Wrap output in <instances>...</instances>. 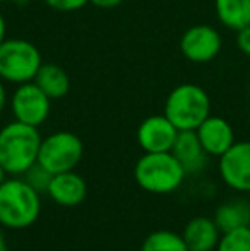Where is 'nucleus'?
Here are the masks:
<instances>
[{
	"label": "nucleus",
	"instance_id": "1",
	"mask_svg": "<svg viewBox=\"0 0 250 251\" xmlns=\"http://www.w3.org/2000/svg\"><path fill=\"white\" fill-rule=\"evenodd\" d=\"M41 193L23 176H7L0 185V226L10 231H23L41 215Z\"/></svg>",
	"mask_w": 250,
	"mask_h": 251
},
{
	"label": "nucleus",
	"instance_id": "14",
	"mask_svg": "<svg viewBox=\"0 0 250 251\" xmlns=\"http://www.w3.org/2000/svg\"><path fill=\"white\" fill-rule=\"evenodd\" d=\"M184 241L189 251H214L221 238V231L211 217H194L184 227Z\"/></svg>",
	"mask_w": 250,
	"mask_h": 251
},
{
	"label": "nucleus",
	"instance_id": "17",
	"mask_svg": "<svg viewBox=\"0 0 250 251\" xmlns=\"http://www.w3.org/2000/svg\"><path fill=\"white\" fill-rule=\"evenodd\" d=\"M214 222L221 232L250 226V203L245 200L224 201L214 212Z\"/></svg>",
	"mask_w": 250,
	"mask_h": 251
},
{
	"label": "nucleus",
	"instance_id": "24",
	"mask_svg": "<svg viewBox=\"0 0 250 251\" xmlns=\"http://www.w3.org/2000/svg\"><path fill=\"white\" fill-rule=\"evenodd\" d=\"M7 104H9V94H7L5 82L0 79V116H2L3 111H5Z\"/></svg>",
	"mask_w": 250,
	"mask_h": 251
},
{
	"label": "nucleus",
	"instance_id": "25",
	"mask_svg": "<svg viewBox=\"0 0 250 251\" xmlns=\"http://www.w3.org/2000/svg\"><path fill=\"white\" fill-rule=\"evenodd\" d=\"M7 38V21L3 17L2 10H0V43Z\"/></svg>",
	"mask_w": 250,
	"mask_h": 251
},
{
	"label": "nucleus",
	"instance_id": "26",
	"mask_svg": "<svg viewBox=\"0 0 250 251\" xmlns=\"http://www.w3.org/2000/svg\"><path fill=\"white\" fill-rule=\"evenodd\" d=\"M0 251H9V245H7L5 236L0 232Z\"/></svg>",
	"mask_w": 250,
	"mask_h": 251
},
{
	"label": "nucleus",
	"instance_id": "27",
	"mask_svg": "<svg viewBox=\"0 0 250 251\" xmlns=\"http://www.w3.org/2000/svg\"><path fill=\"white\" fill-rule=\"evenodd\" d=\"M7 176H9V175H7V173H5V169H3V168H2V164H0V185H2V183L5 181V179H7Z\"/></svg>",
	"mask_w": 250,
	"mask_h": 251
},
{
	"label": "nucleus",
	"instance_id": "8",
	"mask_svg": "<svg viewBox=\"0 0 250 251\" xmlns=\"http://www.w3.org/2000/svg\"><path fill=\"white\" fill-rule=\"evenodd\" d=\"M223 48V40L216 27L209 24L190 26L180 38V51L189 62L207 63L213 62Z\"/></svg>",
	"mask_w": 250,
	"mask_h": 251
},
{
	"label": "nucleus",
	"instance_id": "15",
	"mask_svg": "<svg viewBox=\"0 0 250 251\" xmlns=\"http://www.w3.org/2000/svg\"><path fill=\"white\" fill-rule=\"evenodd\" d=\"M34 82L52 101L62 100L70 91L69 74L57 63H43L34 77Z\"/></svg>",
	"mask_w": 250,
	"mask_h": 251
},
{
	"label": "nucleus",
	"instance_id": "20",
	"mask_svg": "<svg viewBox=\"0 0 250 251\" xmlns=\"http://www.w3.org/2000/svg\"><path fill=\"white\" fill-rule=\"evenodd\" d=\"M23 178L26 179L38 193L43 195V193L48 192V186H50V181H52V178H54V175H52L47 168H43L40 162H36V164H33L24 173Z\"/></svg>",
	"mask_w": 250,
	"mask_h": 251
},
{
	"label": "nucleus",
	"instance_id": "10",
	"mask_svg": "<svg viewBox=\"0 0 250 251\" xmlns=\"http://www.w3.org/2000/svg\"><path fill=\"white\" fill-rule=\"evenodd\" d=\"M178 137V128L165 115H151L137 126L136 139L144 152H170Z\"/></svg>",
	"mask_w": 250,
	"mask_h": 251
},
{
	"label": "nucleus",
	"instance_id": "28",
	"mask_svg": "<svg viewBox=\"0 0 250 251\" xmlns=\"http://www.w3.org/2000/svg\"><path fill=\"white\" fill-rule=\"evenodd\" d=\"M9 2H12V0H0V5H2V3H9Z\"/></svg>",
	"mask_w": 250,
	"mask_h": 251
},
{
	"label": "nucleus",
	"instance_id": "12",
	"mask_svg": "<svg viewBox=\"0 0 250 251\" xmlns=\"http://www.w3.org/2000/svg\"><path fill=\"white\" fill-rule=\"evenodd\" d=\"M47 195L60 207L72 208L81 205L86 200L87 195V183L79 173L74 171H65L54 175L48 186Z\"/></svg>",
	"mask_w": 250,
	"mask_h": 251
},
{
	"label": "nucleus",
	"instance_id": "22",
	"mask_svg": "<svg viewBox=\"0 0 250 251\" xmlns=\"http://www.w3.org/2000/svg\"><path fill=\"white\" fill-rule=\"evenodd\" d=\"M237 48L244 53L245 56H250V26L237 31Z\"/></svg>",
	"mask_w": 250,
	"mask_h": 251
},
{
	"label": "nucleus",
	"instance_id": "6",
	"mask_svg": "<svg viewBox=\"0 0 250 251\" xmlns=\"http://www.w3.org/2000/svg\"><path fill=\"white\" fill-rule=\"evenodd\" d=\"M84 144L79 135L67 130H57L43 137L38 154V162L52 175L74 171L83 161Z\"/></svg>",
	"mask_w": 250,
	"mask_h": 251
},
{
	"label": "nucleus",
	"instance_id": "19",
	"mask_svg": "<svg viewBox=\"0 0 250 251\" xmlns=\"http://www.w3.org/2000/svg\"><path fill=\"white\" fill-rule=\"evenodd\" d=\"M214 251H250V226L221 232Z\"/></svg>",
	"mask_w": 250,
	"mask_h": 251
},
{
	"label": "nucleus",
	"instance_id": "21",
	"mask_svg": "<svg viewBox=\"0 0 250 251\" xmlns=\"http://www.w3.org/2000/svg\"><path fill=\"white\" fill-rule=\"evenodd\" d=\"M50 9L58 10V12H76L86 7L89 0H43Z\"/></svg>",
	"mask_w": 250,
	"mask_h": 251
},
{
	"label": "nucleus",
	"instance_id": "16",
	"mask_svg": "<svg viewBox=\"0 0 250 251\" xmlns=\"http://www.w3.org/2000/svg\"><path fill=\"white\" fill-rule=\"evenodd\" d=\"M218 21L231 31L250 26V0H214Z\"/></svg>",
	"mask_w": 250,
	"mask_h": 251
},
{
	"label": "nucleus",
	"instance_id": "23",
	"mask_svg": "<svg viewBox=\"0 0 250 251\" xmlns=\"http://www.w3.org/2000/svg\"><path fill=\"white\" fill-rule=\"evenodd\" d=\"M124 0H89V3H93L98 9H113L118 7Z\"/></svg>",
	"mask_w": 250,
	"mask_h": 251
},
{
	"label": "nucleus",
	"instance_id": "13",
	"mask_svg": "<svg viewBox=\"0 0 250 251\" xmlns=\"http://www.w3.org/2000/svg\"><path fill=\"white\" fill-rule=\"evenodd\" d=\"M175 157L180 161L184 166L187 176H197L207 168L211 155L204 151L202 144H200L199 137H197L195 130H185V132H178V137L173 144Z\"/></svg>",
	"mask_w": 250,
	"mask_h": 251
},
{
	"label": "nucleus",
	"instance_id": "11",
	"mask_svg": "<svg viewBox=\"0 0 250 251\" xmlns=\"http://www.w3.org/2000/svg\"><path fill=\"white\" fill-rule=\"evenodd\" d=\"M204 151L211 157H221L235 144V132L230 122L221 116L209 115L195 130Z\"/></svg>",
	"mask_w": 250,
	"mask_h": 251
},
{
	"label": "nucleus",
	"instance_id": "4",
	"mask_svg": "<svg viewBox=\"0 0 250 251\" xmlns=\"http://www.w3.org/2000/svg\"><path fill=\"white\" fill-rule=\"evenodd\" d=\"M163 115L177 126L178 132L197 130L211 115V98L204 87L197 84H178L167 96Z\"/></svg>",
	"mask_w": 250,
	"mask_h": 251
},
{
	"label": "nucleus",
	"instance_id": "18",
	"mask_svg": "<svg viewBox=\"0 0 250 251\" xmlns=\"http://www.w3.org/2000/svg\"><path fill=\"white\" fill-rule=\"evenodd\" d=\"M140 251H189L184 236L170 229H158L146 236Z\"/></svg>",
	"mask_w": 250,
	"mask_h": 251
},
{
	"label": "nucleus",
	"instance_id": "3",
	"mask_svg": "<svg viewBox=\"0 0 250 251\" xmlns=\"http://www.w3.org/2000/svg\"><path fill=\"white\" fill-rule=\"evenodd\" d=\"M187 173L173 152H144L134 166L137 186L151 195H170L184 185Z\"/></svg>",
	"mask_w": 250,
	"mask_h": 251
},
{
	"label": "nucleus",
	"instance_id": "2",
	"mask_svg": "<svg viewBox=\"0 0 250 251\" xmlns=\"http://www.w3.org/2000/svg\"><path fill=\"white\" fill-rule=\"evenodd\" d=\"M41 137L38 126L12 120L0 128V164L9 176H23L38 162Z\"/></svg>",
	"mask_w": 250,
	"mask_h": 251
},
{
	"label": "nucleus",
	"instance_id": "7",
	"mask_svg": "<svg viewBox=\"0 0 250 251\" xmlns=\"http://www.w3.org/2000/svg\"><path fill=\"white\" fill-rule=\"evenodd\" d=\"M9 106L14 120L40 128L48 120L52 111V100L36 86L34 80L16 86Z\"/></svg>",
	"mask_w": 250,
	"mask_h": 251
},
{
	"label": "nucleus",
	"instance_id": "5",
	"mask_svg": "<svg viewBox=\"0 0 250 251\" xmlns=\"http://www.w3.org/2000/svg\"><path fill=\"white\" fill-rule=\"evenodd\" d=\"M43 65L41 51L34 43L23 38H5L0 43V79L19 86L31 82Z\"/></svg>",
	"mask_w": 250,
	"mask_h": 251
},
{
	"label": "nucleus",
	"instance_id": "9",
	"mask_svg": "<svg viewBox=\"0 0 250 251\" xmlns=\"http://www.w3.org/2000/svg\"><path fill=\"white\" fill-rule=\"evenodd\" d=\"M218 162L220 176L231 190L250 192V140L235 142Z\"/></svg>",
	"mask_w": 250,
	"mask_h": 251
}]
</instances>
